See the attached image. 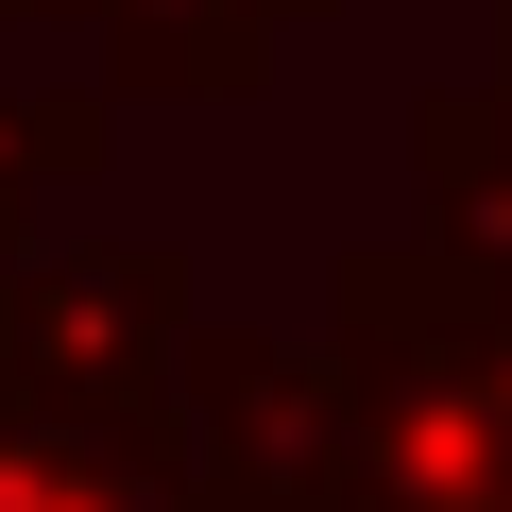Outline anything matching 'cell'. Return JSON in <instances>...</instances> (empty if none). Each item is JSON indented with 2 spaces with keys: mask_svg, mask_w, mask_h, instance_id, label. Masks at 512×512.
Segmentation results:
<instances>
[{
  "mask_svg": "<svg viewBox=\"0 0 512 512\" xmlns=\"http://www.w3.org/2000/svg\"><path fill=\"white\" fill-rule=\"evenodd\" d=\"M342 359V512H512V274L444 239H359L325 274Z\"/></svg>",
  "mask_w": 512,
  "mask_h": 512,
  "instance_id": "6da1fadb",
  "label": "cell"
},
{
  "mask_svg": "<svg viewBox=\"0 0 512 512\" xmlns=\"http://www.w3.org/2000/svg\"><path fill=\"white\" fill-rule=\"evenodd\" d=\"M188 239H35L18 256V410L69 427H188Z\"/></svg>",
  "mask_w": 512,
  "mask_h": 512,
  "instance_id": "7a4b0ae2",
  "label": "cell"
},
{
  "mask_svg": "<svg viewBox=\"0 0 512 512\" xmlns=\"http://www.w3.org/2000/svg\"><path fill=\"white\" fill-rule=\"evenodd\" d=\"M188 444H205V478H239V495L342 512V461H359L342 359H325V342H274V325H205V342H188Z\"/></svg>",
  "mask_w": 512,
  "mask_h": 512,
  "instance_id": "3957f363",
  "label": "cell"
},
{
  "mask_svg": "<svg viewBox=\"0 0 512 512\" xmlns=\"http://www.w3.org/2000/svg\"><path fill=\"white\" fill-rule=\"evenodd\" d=\"M205 444L188 427H69V410H0V512H188Z\"/></svg>",
  "mask_w": 512,
  "mask_h": 512,
  "instance_id": "277c9868",
  "label": "cell"
},
{
  "mask_svg": "<svg viewBox=\"0 0 512 512\" xmlns=\"http://www.w3.org/2000/svg\"><path fill=\"white\" fill-rule=\"evenodd\" d=\"M410 188H427V239L444 256H478V274H512V103L495 86H427L410 103Z\"/></svg>",
  "mask_w": 512,
  "mask_h": 512,
  "instance_id": "5b68a950",
  "label": "cell"
},
{
  "mask_svg": "<svg viewBox=\"0 0 512 512\" xmlns=\"http://www.w3.org/2000/svg\"><path fill=\"white\" fill-rule=\"evenodd\" d=\"M103 103H120V86H0V256H35V239H18L35 188H86V171L120 154Z\"/></svg>",
  "mask_w": 512,
  "mask_h": 512,
  "instance_id": "8992f818",
  "label": "cell"
},
{
  "mask_svg": "<svg viewBox=\"0 0 512 512\" xmlns=\"http://www.w3.org/2000/svg\"><path fill=\"white\" fill-rule=\"evenodd\" d=\"M0 410H18V256H0Z\"/></svg>",
  "mask_w": 512,
  "mask_h": 512,
  "instance_id": "52a82bcc",
  "label": "cell"
},
{
  "mask_svg": "<svg viewBox=\"0 0 512 512\" xmlns=\"http://www.w3.org/2000/svg\"><path fill=\"white\" fill-rule=\"evenodd\" d=\"M495 103H512V0H495Z\"/></svg>",
  "mask_w": 512,
  "mask_h": 512,
  "instance_id": "ba28073f",
  "label": "cell"
},
{
  "mask_svg": "<svg viewBox=\"0 0 512 512\" xmlns=\"http://www.w3.org/2000/svg\"><path fill=\"white\" fill-rule=\"evenodd\" d=\"M0 18H86V0H0Z\"/></svg>",
  "mask_w": 512,
  "mask_h": 512,
  "instance_id": "9c48e42d",
  "label": "cell"
}]
</instances>
